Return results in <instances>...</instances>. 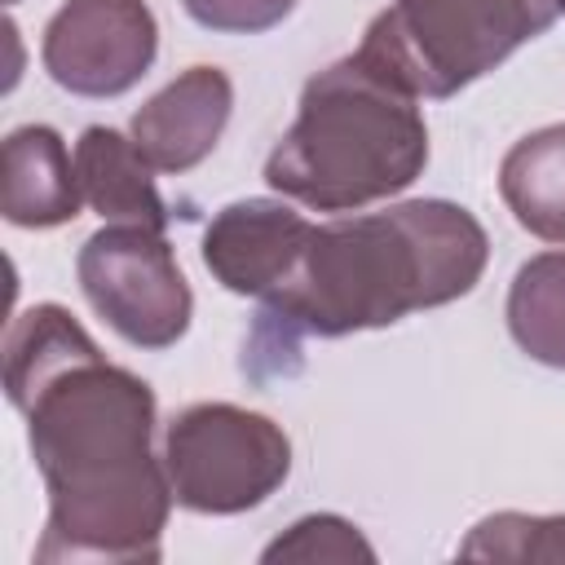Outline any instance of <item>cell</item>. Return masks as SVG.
Here are the masks:
<instances>
[{
  "instance_id": "obj_1",
  "label": "cell",
  "mask_w": 565,
  "mask_h": 565,
  "mask_svg": "<svg viewBox=\"0 0 565 565\" xmlns=\"http://www.w3.org/2000/svg\"><path fill=\"white\" fill-rule=\"evenodd\" d=\"M4 397L49 494L35 561H159L177 499L154 455V388L110 362L71 309L44 300L9 322Z\"/></svg>"
},
{
  "instance_id": "obj_2",
  "label": "cell",
  "mask_w": 565,
  "mask_h": 565,
  "mask_svg": "<svg viewBox=\"0 0 565 565\" xmlns=\"http://www.w3.org/2000/svg\"><path fill=\"white\" fill-rule=\"evenodd\" d=\"M490 260L486 225L450 199L313 225L291 274L260 300L252 358L296 353L305 335L340 340L468 296Z\"/></svg>"
},
{
  "instance_id": "obj_3",
  "label": "cell",
  "mask_w": 565,
  "mask_h": 565,
  "mask_svg": "<svg viewBox=\"0 0 565 565\" xmlns=\"http://www.w3.org/2000/svg\"><path fill=\"white\" fill-rule=\"evenodd\" d=\"M428 168L419 97L362 49L322 66L265 159V185L309 212H362Z\"/></svg>"
},
{
  "instance_id": "obj_4",
  "label": "cell",
  "mask_w": 565,
  "mask_h": 565,
  "mask_svg": "<svg viewBox=\"0 0 565 565\" xmlns=\"http://www.w3.org/2000/svg\"><path fill=\"white\" fill-rule=\"evenodd\" d=\"M556 13V0H393L358 49L419 102H446L543 35Z\"/></svg>"
},
{
  "instance_id": "obj_5",
  "label": "cell",
  "mask_w": 565,
  "mask_h": 565,
  "mask_svg": "<svg viewBox=\"0 0 565 565\" xmlns=\"http://www.w3.org/2000/svg\"><path fill=\"white\" fill-rule=\"evenodd\" d=\"M163 468L177 508L238 516L260 508L291 477V437L260 411L194 402L163 428Z\"/></svg>"
},
{
  "instance_id": "obj_6",
  "label": "cell",
  "mask_w": 565,
  "mask_h": 565,
  "mask_svg": "<svg viewBox=\"0 0 565 565\" xmlns=\"http://www.w3.org/2000/svg\"><path fill=\"white\" fill-rule=\"evenodd\" d=\"M75 278L93 313L137 349H168L190 331L194 296L163 230L102 225L84 238Z\"/></svg>"
},
{
  "instance_id": "obj_7",
  "label": "cell",
  "mask_w": 565,
  "mask_h": 565,
  "mask_svg": "<svg viewBox=\"0 0 565 565\" xmlns=\"http://www.w3.org/2000/svg\"><path fill=\"white\" fill-rule=\"evenodd\" d=\"M159 53V22L146 0H66L44 22L40 62L75 97H119L141 84Z\"/></svg>"
},
{
  "instance_id": "obj_8",
  "label": "cell",
  "mask_w": 565,
  "mask_h": 565,
  "mask_svg": "<svg viewBox=\"0 0 565 565\" xmlns=\"http://www.w3.org/2000/svg\"><path fill=\"white\" fill-rule=\"evenodd\" d=\"M309 234L313 221L287 199H234L203 230V265L225 291L265 300L291 274Z\"/></svg>"
},
{
  "instance_id": "obj_9",
  "label": "cell",
  "mask_w": 565,
  "mask_h": 565,
  "mask_svg": "<svg viewBox=\"0 0 565 565\" xmlns=\"http://www.w3.org/2000/svg\"><path fill=\"white\" fill-rule=\"evenodd\" d=\"M230 115H234V79L221 66L199 62L132 110L128 137L137 141V150L150 159L154 172L181 177L216 150Z\"/></svg>"
},
{
  "instance_id": "obj_10",
  "label": "cell",
  "mask_w": 565,
  "mask_h": 565,
  "mask_svg": "<svg viewBox=\"0 0 565 565\" xmlns=\"http://www.w3.org/2000/svg\"><path fill=\"white\" fill-rule=\"evenodd\" d=\"M4 181L0 212L18 230H53L79 216L84 190L75 177V154L49 124H22L4 137Z\"/></svg>"
},
{
  "instance_id": "obj_11",
  "label": "cell",
  "mask_w": 565,
  "mask_h": 565,
  "mask_svg": "<svg viewBox=\"0 0 565 565\" xmlns=\"http://www.w3.org/2000/svg\"><path fill=\"white\" fill-rule=\"evenodd\" d=\"M75 177L84 190V203L106 225H168V203L154 185L150 159L137 150L132 137L106 124H88L75 141Z\"/></svg>"
},
{
  "instance_id": "obj_12",
  "label": "cell",
  "mask_w": 565,
  "mask_h": 565,
  "mask_svg": "<svg viewBox=\"0 0 565 565\" xmlns=\"http://www.w3.org/2000/svg\"><path fill=\"white\" fill-rule=\"evenodd\" d=\"M499 199L521 230L543 243H565V124L512 141L499 163Z\"/></svg>"
},
{
  "instance_id": "obj_13",
  "label": "cell",
  "mask_w": 565,
  "mask_h": 565,
  "mask_svg": "<svg viewBox=\"0 0 565 565\" xmlns=\"http://www.w3.org/2000/svg\"><path fill=\"white\" fill-rule=\"evenodd\" d=\"M503 318L525 358L565 371V252H539L512 274Z\"/></svg>"
},
{
  "instance_id": "obj_14",
  "label": "cell",
  "mask_w": 565,
  "mask_h": 565,
  "mask_svg": "<svg viewBox=\"0 0 565 565\" xmlns=\"http://www.w3.org/2000/svg\"><path fill=\"white\" fill-rule=\"evenodd\" d=\"M463 561H499V565H565V516H530V512H494L481 516L463 543Z\"/></svg>"
},
{
  "instance_id": "obj_15",
  "label": "cell",
  "mask_w": 565,
  "mask_h": 565,
  "mask_svg": "<svg viewBox=\"0 0 565 565\" xmlns=\"http://www.w3.org/2000/svg\"><path fill=\"white\" fill-rule=\"evenodd\" d=\"M265 565H278V561H296V565H313V561H335V565H375V547L366 543V534L335 516V512H309L300 521H291L274 543H265L260 552Z\"/></svg>"
},
{
  "instance_id": "obj_16",
  "label": "cell",
  "mask_w": 565,
  "mask_h": 565,
  "mask_svg": "<svg viewBox=\"0 0 565 565\" xmlns=\"http://www.w3.org/2000/svg\"><path fill=\"white\" fill-rule=\"evenodd\" d=\"M181 9L221 35H260L269 26H278L296 0H181Z\"/></svg>"
},
{
  "instance_id": "obj_17",
  "label": "cell",
  "mask_w": 565,
  "mask_h": 565,
  "mask_svg": "<svg viewBox=\"0 0 565 565\" xmlns=\"http://www.w3.org/2000/svg\"><path fill=\"white\" fill-rule=\"evenodd\" d=\"M556 9H561V13H565V0H556Z\"/></svg>"
},
{
  "instance_id": "obj_18",
  "label": "cell",
  "mask_w": 565,
  "mask_h": 565,
  "mask_svg": "<svg viewBox=\"0 0 565 565\" xmlns=\"http://www.w3.org/2000/svg\"><path fill=\"white\" fill-rule=\"evenodd\" d=\"M4 4H18V0H4Z\"/></svg>"
}]
</instances>
